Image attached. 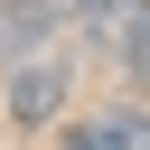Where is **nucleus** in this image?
Wrapping results in <instances>:
<instances>
[{
  "label": "nucleus",
  "instance_id": "obj_5",
  "mask_svg": "<svg viewBox=\"0 0 150 150\" xmlns=\"http://www.w3.org/2000/svg\"><path fill=\"white\" fill-rule=\"evenodd\" d=\"M131 94H141V103H150V56H141V66H131Z\"/></svg>",
  "mask_w": 150,
  "mask_h": 150
},
{
  "label": "nucleus",
  "instance_id": "obj_3",
  "mask_svg": "<svg viewBox=\"0 0 150 150\" xmlns=\"http://www.w3.org/2000/svg\"><path fill=\"white\" fill-rule=\"evenodd\" d=\"M66 150H150V103L131 94L122 112H94V122H75V131H66Z\"/></svg>",
  "mask_w": 150,
  "mask_h": 150
},
{
  "label": "nucleus",
  "instance_id": "obj_2",
  "mask_svg": "<svg viewBox=\"0 0 150 150\" xmlns=\"http://www.w3.org/2000/svg\"><path fill=\"white\" fill-rule=\"evenodd\" d=\"M66 94H75V56H28V66L9 75V122H19V131H47V122L66 112Z\"/></svg>",
  "mask_w": 150,
  "mask_h": 150
},
{
  "label": "nucleus",
  "instance_id": "obj_1",
  "mask_svg": "<svg viewBox=\"0 0 150 150\" xmlns=\"http://www.w3.org/2000/svg\"><path fill=\"white\" fill-rule=\"evenodd\" d=\"M94 0H0V66L56 56V28H75Z\"/></svg>",
  "mask_w": 150,
  "mask_h": 150
},
{
  "label": "nucleus",
  "instance_id": "obj_4",
  "mask_svg": "<svg viewBox=\"0 0 150 150\" xmlns=\"http://www.w3.org/2000/svg\"><path fill=\"white\" fill-rule=\"evenodd\" d=\"M141 56H150V0L131 9V38H122V66H141Z\"/></svg>",
  "mask_w": 150,
  "mask_h": 150
}]
</instances>
